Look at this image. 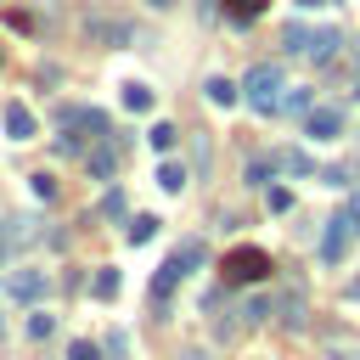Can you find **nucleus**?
I'll return each mask as SVG.
<instances>
[{
  "mask_svg": "<svg viewBox=\"0 0 360 360\" xmlns=\"http://www.w3.org/2000/svg\"><path fill=\"white\" fill-rule=\"evenodd\" d=\"M242 90H248V107H259V112H276V101H281V68L276 62H259V68H248V79H242Z\"/></svg>",
  "mask_w": 360,
  "mask_h": 360,
  "instance_id": "f03ea898",
  "label": "nucleus"
},
{
  "mask_svg": "<svg viewBox=\"0 0 360 360\" xmlns=\"http://www.w3.org/2000/svg\"><path fill=\"white\" fill-rule=\"evenodd\" d=\"M96 214H101V219H118V214H124V191L112 186V191L101 197V208H96Z\"/></svg>",
  "mask_w": 360,
  "mask_h": 360,
  "instance_id": "cd10ccee",
  "label": "nucleus"
},
{
  "mask_svg": "<svg viewBox=\"0 0 360 360\" xmlns=\"http://www.w3.org/2000/svg\"><path fill=\"white\" fill-rule=\"evenodd\" d=\"M298 6H321V0H298Z\"/></svg>",
  "mask_w": 360,
  "mask_h": 360,
  "instance_id": "f704fd0d",
  "label": "nucleus"
},
{
  "mask_svg": "<svg viewBox=\"0 0 360 360\" xmlns=\"http://www.w3.org/2000/svg\"><path fill=\"white\" fill-rule=\"evenodd\" d=\"M276 309H281V326H292V332H304V326H309V298H304V287H287Z\"/></svg>",
  "mask_w": 360,
  "mask_h": 360,
  "instance_id": "6e6552de",
  "label": "nucleus"
},
{
  "mask_svg": "<svg viewBox=\"0 0 360 360\" xmlns=\"http://www.w3.org/2000/svg\"><path fill=\"white\" fill-rule=\"evenodd\" d=\"M45 219H22V214H11L6 219V236H11V248L22 253V248H34V242H45V231H39Z\"/></svg>",
  "mask_w": 360,
  "mask_h": 360,
  "instance_id": "9d476101",
  "label": "nucleus"
},
{
  "mask_svg": "<svg viewBox=\"0 0 360 360\" xmlns=\"http://www.w3.org/2000/svg\"><path fill=\"white\" fill-rule=\"evenodd\" d=\"M124 112H152V90L146 84H124Z\"/></svg>",
  "mask_w": 360,
  "mask_h": 360,
  "instance_id": "6ab92c4d",
  "label": "nucleus"
},
{
  "mask_svg": "<svg viewBox=\"0 0 360 360\" xmlns=\"http://www.w3.org/2000/svg\"><path fill=\"white\" fill-rule=\"evenodd\" d=\"M304 135L309 141H338L343 135V112L338 107H309L304 112Z\"/></svg>",
  "mask_w": 360,
  "mask_h": 360,
  "instance_id": "423d86ee",
  "label": "nucleus"
},
{
  "mask_svg": "<svg viewBox=\"0 0 360 360\" xmlns=\"http://www.w3.org/2000/svg\"><path fill=\"white\" fill-rule=\"evenodd\" d=\"M202 96H208L214 107H236V84H231V79H219V73L202 84Z\"/></svg>",
  "mask_w": 360,
  "mask_h": 360,
  "instance_id": "ddd939ff",
  "label": "nucleus"
},
{
  "mask_svg": "<svg viewBox=\"0 0 360 360\" xmlns=\"http://www.w3.org/2000/svg\"><path fill=\"white\" fill-rule=\"evenodd\" d=\"M0 124H6L11 141H34V129H39V118H34L22 101H6V107H0Z\"/></svg>",
  "mask_w": 360,
  "mask_h": 360,
  "instance_id": "0eeeda50",
  "label": "nucleus"
},
{
  "mask_svg": "<svg viewBox=\"0 0 360 360\" xmlns=\"http://www.w3.org/2000/svg\"><path fill=\"white\" fill-rule=\"evenodd\" d=\"M276 169H281V158H248V169H242V180H248V186H264V180H270Z\"/></svg>",
  "mask_w": 360,
  "mask_h": 360,
  "instance_id": "2eb2a0df",
  "label": "nucleus"
},
{
  "mask_svg": "<svg viewBox=\"0 0 360 360\" xmlns=\"http://www.w3.org/2000/svg\"><path fill=\"white\" fill-rule=\"evenodd\" d=\"M84 22H90V34H96L101 45H124V39H129V22H124V17H107V11H90Z\"/></svg>",
  "mask_w": 360,
  "mask_h": 360,
  "instance_id": "1a4fd4ad",
  "label": "nucleus"
},
{
  "mask_svg": "<svg viewBox=\"0 0 360 360\" xmlns=\"http://www.w3.org/2000/svg\"><path fill=\"white\" fill-rule=\"evenodd\" d=\"M146 6H158V11H163V6H174V0H146Z\"/></svg>",
  "mask_w": 360,
  "mask_h": 360,
  "instance_id": "72a5a7b5",
  "label": "nucleus"
},
{
  "mask_svg": "<svg viewBox=\"0 0 360 360\" xmlns=\"http://www.w3.org/2000/svg\"><path fill=\"white\" fill-rule=\"evenodd\" d=\"M84 152V141L73 135V124H62V135H56V158H79Z\"/></svg>",
  "mask_w": 360,
  "mask_h": 360,
  "instance_id": "412c9836",
  "label": "nucleus"
},
{
  "mask_svg": "<svg viewBox=\"0 0 360 360\" xmlns=\"http://www.w3.org/2000/svg\"><path fill=\"white\" fill-rule=\"evenodd\" d=\"M259 11H264V0H231V17H236V22H253Z\"/></svg>",
  "mask_w": 360,
  "mask_h": 360,
  "instance_id": "c85d7f7f",
  "label": "nucleus"
},
{
  "mask_svg": "<svg viewBox=\"0 0 360 360\" xmlns=\"http://www.w3.org/2000/svg\"><path fill=\"white\" fill-rule=\"evenodd\" d=\"M281 169H287V174H315L309 152H281Z\"/></svg>",
  "mask_w": 360,
  "mask_h": 360,
  "instance_id": "4be33fe9",
  "label": "nucleus"
},
{
  "mask_svg": "<svg viewBox=\"0 0 360 360\" xmlns=\"http://www.w3.org/2000/svg\"><path fill=\"white\" fill-rule=\"evenodd\" d=\"M264 315H270V298H259V292H253V298H242V309H236V326H259Z\"/></svg>",
  "mask_w": 360,
  "mask_h": 360,
  "instance_id": "f3484780",
  "label": "nucleus"
},
{
  "mask_svg": "<svg viewBox=\"0 0 360 360\" xmlns=\"http://www.w3.org/2000/svg\"><path fill=\"white\" fill-rule=\"evenodd\" d=\"M276 112H298V118H304V112H309V90H304V84H292V90L276 101Z\"/></svg>",
  "mask_w": 360,
  "mask_h": 360,
  "instance_id": "aec40b11",
  "label": "nucleus"
},
{
  "mask_svg": "<svg viewBox=\"0 0 360 360\" xmlns=\"http://www.w3.org/2000/svg\"><path fill=\"white\" fill-rule=\"evenodd\" d=\"M152 231H158L152 214H135V219H129V242H152Z\"/></svg>",
  "mask_w": 360,
  "mask_h": 360,
  "instance_id": "b1692460",
  "label": "nucleus"
},
{
  "mask_svg": "<svg viewBox=\"0 0 360 360\" xmlns=\"http://www.w3.org/2000/svg\"><path fill=\"white\" fill-rule=\"evenodd\" d=\"M264 202H270V214H287V208H292V191H287V186H270Z\"/></svg>",
  "mask_w": 360,
  "mask_h": 360,
  "instance_id": "bb28decb",
  "label": "nucleus"
},
{
  "mask_svg": "<svg viewBox=\"0 0 360 360\" xmlns=\"http://www.w3.org/2000/svg\"><path fill=\"white\" fill-rule=\"evenodd\" d=\"M264 276H270V253L264 248H231L225 253V281L242 287V281H264Z\"/></svg>",
  "mask_w": 360,
  "mask_h": 360,
  "instance_id": "7ed1b4c3",
  "label": "nucleus"
},
{
  "mask_svg": "<svg viewBox=\"0 0 360 360\" xmlns=\"http://www.w3.org/2000/svg\"><path fill=\"white\" fill-rule=\"evenodd\" d=\"M28 191H34L39 202H51V197H56V174H28Z\"/></svg>",
  "mask_w": 360,
  "mask_h": 360,
  "instance_id": "5701e85b",
  "label": "nucleus"
},
{
  "mask_svg": "<svg viewBox=\"0 0 360 360\" xmlns=\"http://www.w3.org/2000/svg\"><path fill=\"white\" fill-rule=\"evenodd\" d=\"M118 287H124L118 270H96V276H90V292H96V298H118Z\"/></svg>",
  "mask_w": 360,
  "mask_h": 360,
  "instance_id": "a211bd4d",
  "label": "nucleus"
},
{
  "mask_svg": "<svg viewBox=\"0 0 360 360\" xmlns=\"http://www.w3.org/2000/svg\"><path fill=\"white\" fill-rule=\"evenodd\" d=\"M354 236H360V231L349 225V214L326 219V236H321V259H326V264H338V259L349 253V242H354Z\"/></svg>",
  "mask_w": 360,
  "mask_h": 360,
  "instance_id": "39448f33",
  "label": "nucleus"
},
{
  "mask_svg": "<svg viewBox=\"0 0 360 360\" xmlns=\"http://www.w3.org/2000/svg\"><path fill=\"white\" fill-rule=\"evenodd\" d=\"M338 45H343V39H338V28H315V34H309V51H304V56H315V62H326V56H332Z\"/></svg>",
  "mask_w": 360,
  "mask_h": 360,
  "instance_id": "f8f14e48",
  "label": "nucleus"
},
{
  "mask_svg": "<svg viewBox=\"0 0 360 360\" xmlns=\"http://www.w3.org/2000/svg\"><path fill=\"white\" fill-rule=\"evenodd\" d=\"M68 360H101V343H90V338H73V343H68Z\"/></svg>",
  "mask_w": 360,
  "mask_h": 360,
  "instance_id": "393cba45",
  "label": "nucleus"
},
{
  "mask_svg": "<svg viewBox=\"0 0 360 360\" xmlns=\"http://www.w3.org/2000/svg\"><path fill=\"white\" fill-rule=\"evenodd\" d=\"M158 186H163L169 197H174V191H186V169H180L174 158H163V163H158Z\"/></svg>",
  "mask_w": 360,
  "mask_h": 360,
  "instance_id": "dca6fc26",
  "label": "nucleus"
},
{
  "mask_svg": "<svg viewBox=\"0 0 360 360\" xmlns=\"http://www.w3.org/2000/svg\"><path fill=\"white\" fill-rule=\"evenodd\" d=\"M6 292H11L17 304H39V298L51 292V276H45V270H34V264H22V270H11V276H6Z\"/></svg>",
  "mask_w": 360,
  "mask_h": 360,
  "instance_id": "20e7f679",
  "label": "nucleus"
},
{
  "mask_svg": "<svg viewBox=\"0 0 360 360\" xmlns=\"http://www.w3.org/2000/svg\"><path fill=\"white\" fill-rule=\"evenodd\" d=\"M0 343H6V321H0Z\"/></svg>",
  "mask_w": 360,
  "mask_h": 360,
  "instance_id": "c9c22d12",
  "label": "nucleus"
},
{
  "mask_svg": "<svg viewBox=\"0 0 360 360\" xmlns=\"http://www.w3.org/2000/svg\"><path fill=\"white\" fill-rule=\"evenodd\" d=\"M180 360H214V354H202V349H191V354H180Z\"/></svg>",
  "mask_w": 360,
  "mask_h": 360,
  "instance_id": "473e14b6",
  "label": "nucleus"
},
{
  "mask_svg": "<svg viewBox=\"0 0 360 360\" xmlns=\"http://www.w3.org/2000/svg\"><path fill=\"white\" fill-rule=\"evenodd\" d=\"M84 163H90V174H96V180H112V169H118V146H112V141H101V146H90V158H84Z\"/></svg>",
  "mask_w": 360,
  "mask_h": 360,
  "instance_id": "9b49d317",
  "label": "nucleus"
},
{
  "mask_svg": "<svg viewBox=\"0 0 360 360\" xmlns=\"http://www.w3.org/2000/svg\"><path fill=\"white\" fill-rule=\"evenodd\" d=\"M343 298H360V276H354V281H349V287H343Z\"/></svg>",
  "mask_w": 360,
  "mask_h": 360,
  "instance_id": "2f4dec72",
  "label": "nucleus"
},
{
  "mask_svg": "<svg viewBox=\"0 0 360 360\" xmlns=\"http://www.w3.org/2000/svg\"><path fill=\"white\" fill-rule=\"evenodd\" d=\"M174 141H180V129H174V124H163V118L146 129V146H152V152H174Z\"/></svg>",
  "mask_w": 360,
  "mask_h": 360,
  "instance_id": "4468645a",
  "label": "nucleus"
},
{
  "mask_svg": "<svg viewBox=\"0 0 360 360\" xmlns=\"http://www.w3.org/2000/svg\"><path fill=\"white\" fill-rule=\"evenodd\" d=\"M51 332H56L51 315H28V338H51Z\"/></svg>",
  "mask_w": 360,
  "mask_h": 360,
  "instance_id": "c756f323",
  "label": "nucleus"
},
{
  "mask_svg": "<svg viewBox=\"0 0 360 360\" xmlns=\"http://www.w3.org/2000/svg\"><path fill=\"white\" fill-rule=\"evenodd\" d=\"M197 264H202V242L191 236V242H180V248H174V253H169V259L158 264V276H152V304L163 309V304L174 298V287H180V281H186V276H191Z\"/></svg>",
  "mask_w": 360,
  "mask_h": 360,
  "instance_id": "f257e3e1",
  "label": "nucleus"
},
{
  "mask_svg": "<svg viewBox=\"0 0 360 360\" xmlns=\"http://www.w3.org/2000/svg\"><path fill=\"white\" fill-rule=\"evenodd\" d=\"M287 51H309V28L304 22H287V39H281Z\"/></svg>",
  "mask_w": 360,
  "mask_h": 360,
  "instance_id": "a878e982",
  "label": "nucleus"
},
{
  "mask_svg": "<svg viewBox=\"0 0 360 360\" xmlns=\"http://www.w3.org/2000/svg\"><path fill=\"white\" fill-rule=\"evenodd\" d=\"M343 214H349V225H354V231H360V202H349V208H343Z\"/></svg>",
  "mask_w": 360,
  "mask_h": 360,
  "instance_id": "7c9ffc66",
  "label": "nucleus"
}]
</instances>
